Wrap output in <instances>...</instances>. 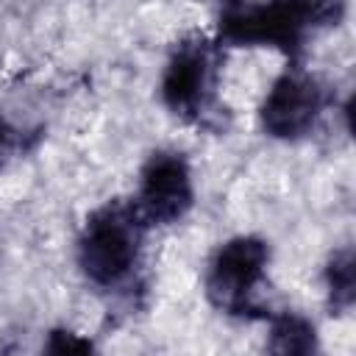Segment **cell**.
<instances>
[{"instance_id":"obj_1","label":"cell","mask_w":356,"mask_h":356,"mask_svg":"<svg viewBox=\"0 0 356 356\" xmlns=\"http://www.w3.org/2000/svg\"><path fill=\"white\" fill-rule=\"evenodd\" d=\"M348 0H236L220 8L214 39L222 47H273L295 61L306 39L339 25Z\"/></svg>"},{"instance_id":"obj_2","label":"cell","mask_w":356,"mask_h":356,"mask_svg":"<svg viewBox=\"0 0 356 356\" xmlns=\"http://www.w3.org/2000/svg\"><path fill=\"white\" fill-rule=\"evenodd\" d=\"M147 231L150 228L131 200L114 197L92 209L75 242V259L83 278L106 292L128 286L142 264Z\"/></svg>"},{"instance_id":"obj_3","label":"cell","mask_w":356,"mask_h":356,"mask_svg":"<svg viewBox=\"0 0 356 356\" xmlns=\"http://www.w3.org/2000/svg\"><path fill=\"white\" fill-rule=\"evenodd\" d=\"M220 67L222 44L206 31H189L175 39L159 78L164 108L195 128H211L220 120Z\"/></svg>"},{"instance_id":"obj_4","label":"cell","mask_w":356,"mask_h":356,"mask_svg":"<svg viewBox=\"0 0 356 356\" xmlns=\"http://www.w3.org/2000/svg\"><path fill=\"white\" fill-rule=\"evenodd\" d=\"M270 245L261 236L239 234L220 242L206 264L203 292L211 309L239 320H267L259 292L267 281Z\"/></svg>"},{"instance_id":"obj_5","label":"cell","mask_w":356,"mask_h":356,"mask_svg":"<svg viewBox=\"0 0 356 356\" xmlns=\"http://www.w3.org/2000/svg\"><path fill=\"white\" fill-rule=\"evenodd\" d=\"M325 106L328 92L323 81L306 70L300 58H295L286 61V67L270 83L259 106V125L270 139L298 142L317 128Z\"/></svg>"},{"instance_id":"obj_6","label":"cell","mask_w":356,"mask_h":356,"mask_svg":"<svg viewBox=\"0 0 356 356\" xmlns=\"http://www.w3.org/2000/svg\"><path fill=\"white\" fill-rule=\"evenodd\" d=\"M131 203L147 228L181 222L195 206V181L186 156L178 150H153L139 170Z\"/></svg>"},{"instance_id":"obj_7","label":"cell","mask_w":356,"mask_h":356,"mask_svg":"<svg viewBox=\"0 0 356 356\" xmlns=\"http://www.w3.org/2000/svg\"><path fill=\"white\" fill-rule=\"evenodd\" d=\"M267 350L281 356H309L320 350L314 323L300 312H270L267 314Z\"/></svg>"},{"instance_id":"obj_8","label":"cell","mask_w":356,"mask_h":356,"mask_svg":"<svg viewBox=\"0 0 356 356\" xmlns=\"http://www.w3.org/2000/svg\"><path fill=\"white\" fill-rule=\"evenodd\" d=\"M325 303L334 314H348L356 300V256L350 245H342L328 253L323 267Z\"/></svg>"},{"instance_id":"obj_9","label":"cell","mask_w":356,"mask_h":356,"mask_svg":"<svg viewBox=\"0 0 356 356\" xmlns=\"http://www.w3.org/2000/svg\"><path fill=\"white\" fill-rule=\"evenodd\" d=\"M44 350L47 353H89V350H95V342L72 328H53V331H47Z\"/></svg>"},{"instance_id":"obj_10","label":"cell","mask_w":356,"mask_h":356,"mask_svg":"<svg viewBox=\"0 0 356 356\" xmlns=\"http://www.w3.org/2000/svg\"><path fill=\"white\" fill-rule=\"evenodd\" d=\"M8 145H11V128H8V122H6V117L0 114V164H3V156H6V150H8Z\"/></svg>"}]
</instances>
